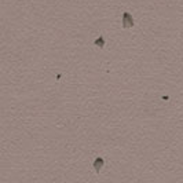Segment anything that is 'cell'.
Wrapping results in <instances>:
<instances>
[{"mask_svg": "<svg viewBox=\"0 0 183 183\" xmlns=\"http://www.w3.org/2000/svg\"><path fill=\"white\" fill-rule=\"evenodd\" d=\"M121 25L124 29H129L134 26V19H132V15L129 13H124L123 18H121Z\"/></svg>", "mask_w": 183, "mask_h": 183, "instance_id": "1", "label": "cell"}, {"mask_svg": "<svg viewBox=\"0 0 183 183\" xmlns=\"http://www.w3.org/2000/svg\"><path fill=\"white\" fill-rule=\"evenodd\" d=\"M103 165H105V161H103V158L98 157L95 161H94V169H95V172L99 173V171L103 168Z\"/></svg>", "mask_w": 183, "mask_h": 183, "instance_id": "2", "label": "cell"}, {"mask_svg": "<svg viewBox=\"0 0 183 183\" xmlns=\"http://www.w3.org/2000/svg\"><path fill=\"white\" fill-rule=\"evenodd\" d=\"M95 46H98L99 48H103V46H105V39H103L102 36H99L98 39L95 40Z\"/></svg>", "mask_w": 183, "mask_h": 183, "instance_id": "3", "label": "cell"}]
</instances>
